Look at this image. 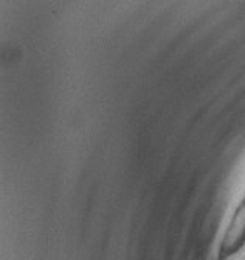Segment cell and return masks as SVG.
I'll use <instances>...</instances> for the list:
<instances>
[{"mask_svg":"<svg viewBox=\"0 0 245 260\" xmlns=\"http://www.w3.org/2000/svg\"><path fill=\"white\" fill-rule=\"evenodd\" d=\"M243 234H245V203L239 208V211L230 226V231L225 237V245L228 248L237 245L243 239Z\"/></svg>","mask_w":245,"mask_h":260,"instance_id":"cell-1","label":"cell"}]
</instances>
